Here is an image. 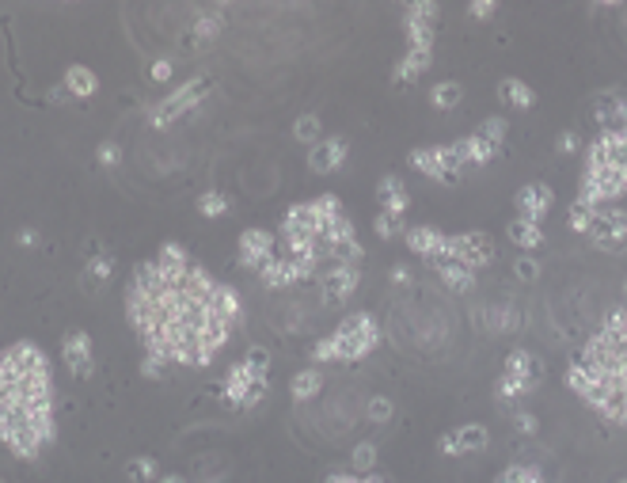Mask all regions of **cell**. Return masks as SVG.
Wrapping results in <instances>:
<instances>
[{
    "label": "cell",
    "instance_id": "obj_26",
    "mask_svg": "<svg viewBox=\"0 0 627 483\" xmlns=\"http://www.w3.org/2000/svg\"><path fill=\"white\" fill-rule=\"evenodd\" d=\"M498 99H502L506 107H517V111H529L536 104V92L517 76H506V80H498Z\"/></svg>",
    "mask_w": 627,
    "mask_h": 483
},
{
    "label": "cell",
    "instance_id": "obj_19",
    "mask_svg": "<svg viewBox=\"0 0 627 483\" xmlns=\"http://www.w3.org/2000/svg\"><path fill=\"white\" fill-rule=\"evenodd\" d=\"M274 251H278V240L266 233V228H248V233L240 236V263L251 266V271H263V266L274 259Z\"/></svg>",
    "mask_w": 627,
    "mask_h": 483
},
{
    "label": "cell",
    "instance_id": "obj_8",
    "mask_svg": "<svg viewBox=\"0 0 627 483\" xmlns=\"http://www.w3.org/2000/svg\"><path fill=\"white\" fill-rule=\"evenodd\" d=\"M266 377H271V354L266 350H248V358H240L233 370H228L225 385H221V396L228 408L236 411H251L259 408L263 396H266Z\"/></svg>",
    "mask_w": 627,
    "mask_h": 483
},
{
    "label": "cell",
    "instance_id": "obj_12",
    "mask_svg": "<svg viewBox=\"0 0 627 483\" xmlns=\"http://www.w3.org/2000/svg\"><path fill=\"white\" fill-rule=\"evenodd\" d=\"M61 362H65V370L76 380H88L96 373V342L84 327H69V332L61 335Z\"/></svg>",
    "mask_w": 627,
    "mask_h": 483
},
{
    "label": "cell",
    "instance_id": "obj_31",
    "mask_svg": "<svg viewBox=\"0 0 627 483\" xmlns=\"http://www.w3.org/2000/svg\"><path fill=\"white\" fill-rule=\"evenodd\" d=\"M293 134H297L301 145H316L319 137H324V122H319V114H301L297 122H293Z\"/></svg>",
    "mask_w": 627,
    "mask_h": 483
},
{
    "label": "cell",
    "instance_id": "obj_50",
    "mask_svg": "<svg viewBox=\"0 0 627 483\" xmlns=\"http://www.w3.org/2000/svg\"><path fill=\"white\" fill-rule=\"evenodd\" d=\"M160 483H190V479H183V476H164Z\"/></svg>",
    "mask_w": 627,
    "mask_h": 483
},
{
    "label": "cell",
    "instance_id": "obj_6",
    "mask_svg": "<svg viewBox=\"0 0 627 483\" xmlns=\"http://www.w3.org/2000/svg\"><path fill=\"white\" fill-rule=\"evenodd\" d=\"M380 320L373 312H350L335 332L324 335L312 347V365H324V362H357V358H369L377 347H380Z\"/></svg>",
    "mask_w": 627,
    "mask_h": 483
},
{
    "label": "cell",
    "instance_id": "obj_51",
    "mask_svg": "<svg viewBox=\"0 0 627 483\" xmlns=\"http://www.w3.org/2000/svg\"><path fill=\"white\" fill-rule=\"evenodd\" d=\"M0 483H8V479H0Z\"/></svg>",
    "mask_w": 627,
    "mask_h": 483
},
{
    "label": "cell",
    "instance_id": "obj_14",
    "mask_svg": "<svg viewBox=\"0 0 627 483\" xmlns=\"http://www.w3.org/2000/svg\"><path fill=\"white\" fill-rule=\"evenodd\" d=\"M319 297H324L327 309H339L342 301H347L357 282H362V271L357 266H327V271H319Z\"/></svg>",
    "mask_w": 627,
    "mask_h": 483
},
{
    "label": "cell",
    "instance_id": "obj_33",
    "mask_svg": "<svg viewBox=\"0 0 627 483\" xmlns=\"http://www.w3.org/2000/svg\"><path fill=\"white\" fill-rule=\"evenodd\" d=\"M483 142L487 145H494V149H502L506 145V134H509V122L502 119V114H494V119H487V122H479V130H476Z\"/></svg>",
    "mask_w": 627,
    "mask_h": 483
},
{
    "label": "cell",
    "instance_id": "obj_9",
    "mask_svg": "<svg viewBox=\"0 0 627 483\" xmlns=\"http://www.w3.org/2000/svg\"><path fill=\"white\" fill-rule=\"evenodd\" d=\"M210 96V80H202V76H195V80H187V84H179L172 96H164L157 107H152V114H149V122L157 126V130H164V126H172V122H179L183 114H190L195 111L202 99Z\"/></svg>",
    "mask_w": 627,
    "mask_h": 483
},
{
    "label": "cell",
    "instance_id": "obj_28",
    "mask_svg": "<svg viewBox=\"0 0 627 483\" xmlns=\"http://www.w3.org/2000/svg\"><path fill=\"white\" fill-rule=\"evenodd\" d=\"M506 236H509V244H517L521 251H536V248L544 244V225L514 218V221H509V228H506Z\"/></svg>",
    "mask_w": 627,
    "mask_h": 483
},
{
    "label": "cell",
    "instance_id": "obj_24",
    "mask_svg": "<svg viewBox=\"0 0 627 483\" xmlns=\"http://www.w3.org/2000/svg\"><path fill=\"white\" fill-rule=\"evenodd\" d=\"M61 88H65L69 99H92L99 92V76L88 65H69L65 76H61Z\"/></svg>",
    "mask_w": 627,
    "mask_h": 483
},
{
    "label": "cell",
    "instance_id": "obj_30",
    "mask_svg": "<svg viewBox=\"0 0 627 483\" xmlns=\"http://www.w3.org/2000/svg\"><path fill=\"white\" fill-rule=\"evenodd\" d=\"M460 99H464V84L460 80H441L430 88V107L433 111H453L460 107Z\"/></svg>",
    "mask_w": 627,
    "mask_h": 483
},
{
    "label": "cell",
    "instance_id": "obj_17",
    "mask_svg": "<svg viewBox=\"0 0 627 483\" xmlns=\"http://www.w3.org/2000/svg\"><path fill=\"white\" fill-rule=\"evenodd\" d=\"M403 240L418 259H426L433 266L445 259V240H449V233H441V228H433V225H407Z\"/></svg>",
    "mask_w": 627,
    "mask_h": 483
},
{
    "label": "cell",
    "instance_id": "obj_37",
    "mask_svg": "<svg viewBox=\"0 0 627 483\" xmlns=\"http://www.w3.org/2000/svg\"><path fill=\"white\" fill-rule=\"evenodd\" d=\"M126 476L134 483H152L157 479V461H152V456H134V461L126 464Z\"/></svg>",
    "mask_w": 627,
    "mask_h": 483
},
{
    "label": "cell",
    "instance_id": "obj_44",
    "mask_svg": "<svg viewBox=\"0 0 627 483\" xmlns=\"http://www.w3.org/2000/svg\"><path fill=\"white\" fill-rule=\"evenodd\" d=\"M468 12H471V16H476V19H491L494 12H498V4H494V0H471Z\"/></svg>",
    "mask_w": 627,
    "mask_h": 483
},
{
    "label": "cell",
    "instance_id": "obj_21",
    "mask_svg": "<svg viewBox=\"0 0 627 483\" xmlns=\"http://www.w3.org/2000/svg\"><path fill=\"white\" fill-rule=\"evenodd\" d=\"M259 278L271 289H286V286H297V282H304V278H312V274L304 271V266H297L293 259H286V256H278V251H274V259L263 266Z\"/></svg>",
    "mask_w": 627,
    "mask_h": 483
},
{
    "label": "cell",
    "instance_id": "obj_41",
    "mask_svg": "<svg viewBox=\"0 0 627 483\" xmlns=\"http://www.w3.org/2000/svg\"><path fill=\"white\" fill-rule=\"evenodd\" d=\"M514 274L521 278V282H532V278L540 274V263H536L532 256H521V259L514 263Z\"/></svg>",
    "mask_w": 627,
    "mask_h": 483
},
{
    "label": "cell",
    "instance_id": "obj_42",
    "mask_svg": "<svg viewBox=\"0 0 627 483\" xmlns=\"http://www.w3.org/2000/svg\"><path fill=\"white\" fill-rule=\"evenodd\" d=\"M96 160H99V164H103V168H114V164H119V160H122V149H119V145H114V142H103V145H99V149H96Z\"/></svg>",
    "mask_w": 627,
    "mask_h": 483
},
{
    "label": "cell",
    "instance_id": "obj_29",
    "mask_svg": "<svg viewBox=\"0 0 627 483\" xmlns=\"http://www.w3.org/2000/svg\"><path fill=\"white\" fill-rule=\"evenodd\" d=\"M593 111H597L593 119L600 122V130H620V126H623V92H608V96H600Z\"/></svg>",
    "mask_w": 627,
    "mask_h": 483
},
{
    "label": "cell",
    "instance_id": "obj_43",
    "mask_svg": "<svg viewBox=\"0 0 627 483\" xmlns=\"http://www.w3.org/2000/svg\"><path fill=\"white\" fill-rule=\"evenodd\" d=\"M555 149L562 152V157H567V152H570V157H574V152H578V149H582V137H578V134H574V130H562V134L555 137Z\"/></svg>",
    "mask_w": 627,
    "mask_h": 483
},
{
    "label": "cell",
    "instance_id": "obj_36",
    "mask_svg": "<svg viewBox=\"0 0 627 483\" xmlns=\"http://www.w3.org/2000/svg\"><path fill=\"white\" fill-rule=\"evenodd\" d=\"M198 213H202V218H225V213H228V198L221 195V190H206V195L198 198Z\"/></svg>",
    "mask_w": 627,
    "mask_h": 483
},
{
    "label": "cell",
    "instance_id": "obj_47",
    "mask_svg": "<svg viewBox=\"0 0 627 483\" xmlns=\"http://www.w3.org/2000/svg\"><path fill=\"white\" fill-rule=\"evenodd\" d=\"M517 430H521V434H532V430H536V418H532L529 411H521V415H517Z\"/></svg>",
    "mask_w": 627,
    "mask_h": 483
},
{
    "label": "cell",
    "instance_id": "obj_38",
    "mask_svg": "<svg viewBox=\"0 0 627 483\" xmlns=\"http://www.w3.org/2000/svg\"><path fill=\"white\" fill-rule=\"evenodd\" d=\"M392 400L388 396H373V400H369V423H388V418H392Z\"/></svg>",
    "mask_w": 627,
    "mask_h": 483
},
{
    "label": "cell",
    "instance_id": "obj_10",
    "mask_svg": "<svg viewBox=\"0 0 627 483\" xmlns=\"http://www.w3.org/2000/svg\"><path fill=\"white\" fill-rule=\"evenodd\" d=\"M407 164H411L415 172L426 175V180H433V183H460V175H464V164H460L453 145L415 149L411 157H407Z\"/></svg>",
    "mask_w": 627,
    "mask_h": 483
},
{
    "label": "cell",
    "instance_id": "obj_45",
    "mask_svg": "<svg viewBox=\"0 0 627 483\" xmlns=\"http://www.w3.org/2000/svg\"><path fill=\"white\" fill-rule=\"evenodd\" d=\"M141 373H145L149 380H160L164 377V362L160 358H145V362H141Z\"/></svg>",
    "mask_w": 627,
    "mask_h": 483
},
{
    "label": "cell",
    "instance_id": "obj_32",
    "mask_svg": "<svg viewBox=\"0 0 627 483\" xmlns=\"http://www.w3.org/2000/svg\"><path fill=\"white\" fill-rule=\"evenodd\" d=\"M494 483H547V479L540 476V468H532V464H509L498 472Z\"/></svg>",
    "mask_w": 627,
    "mask_h": 483
},
{
    "label": "cell",
    "instance_id": "obj_39",
    "mask_svg": "<svg viewBox=\"0 0 627 483\" xmlns=\"http://www.w3.org/2000/svg\"><path fill=\"white\" fill-rule=\"evenodd\" d=\"M111 271H114V259H111V256H96L92 263L84 266V274H88V278H96V282H103V278H111Z\"/></svg>",
    "mask_w": 627,
    "mask_h": 483
},
{
    "label": "cell",
    "instance_id": "obj_27",
    "mask_svg": "<svg viewBox=\"0 0 627 483\" xmlns=\"http://www.w3.org/2000/svg\"><path fill=\"white\" fill-rule=\"evenodd\" d=\"M433 271H438V278L453 294H471V289H476V271H468V266H460V263H433Z\"/></svg>",
    "mask_w": 627,
    "mask_h": 483
},
{
    "label": "cell",
    "instance_id": "obj_25",
    "mask_svg": "<svg viewBox=\"0 0 627 483\" xmlns=\"http://www.w3.org/2000/svg\"><path fill=\"white\" fill-rule=\"evenodd\" d=\"M319 392H324V370H319V365H309V370L293 373V380H289L293 403H309V400L319 396Z\"/></svg>",
    "mask_w": 627,
    "mask_h": 483
},
{
    "label": "cell",
    "instance_id": "obj_46",
    "mask_svg": "<svg viewBox=\"0 0 627 483\" xmlns=\"http://www.w3.org/2000/svg\"><path fill=\"white\" fill-rule=\"evenodd\" d=\"M324 483H384V479L380 476H342L339 472V476H327Z\"/></svg>",
    "mask_w": 627,
    "mask_h": 483
},
{
    "label": "cell",
    "instance_id": "obj_3",
    "mask_svg": "<svg viewBox=\"0 0 627 483\" xmlns=\"http://www.w3.org/2000/svg\"><path fill=\"white\" fill-rule=\"evenodd\" d=\"M274 240L278 256L304 266L312 278L327 266H357L365 259V248L357 244L354 225L342 213V202L335 195H319L312 202L289 206Z\"/></svg>",
    "mask_w": 627,
    "mask_h": 483
},
{
    "label": "cell",
    "instance_id": "obj_35",
    "mask_svg": "<svg viewBox=\"0 0 627 483\" xmlns=\"http://www.w3.org/2000/svg\"><path fill=\"white\" fill-rule=\"evenodd\" d=\"M373 233L380 240H395V236H403L407 233V218H392V213H377L373 218Z\"/></svg>",
    "mask_w": 627,
    "mask_h": 483
},
{
    "label": "cell",
    "instance_id": "obj_22",
    "mask_svg": "<svg viewBox=\"0 0 627 483\" xmlns=\"http://www.w3.org/2000/svg\"><path fill=\"white\" fill-rule=\"evenodd\" d=\"M502 373H506V377H514V380H521V385L532 392V385L544 377V362L536 358L532 350H509V358H506V365H502Z\"/></svg>",
    "mask_w": 627,
    "mask_h": 483
},
{
    "label": "cell",
    "instance_id": "obj_34",
    "mask_svg": "<svg viewBox=\"0 0 627 483\" xmlns=\"http://www.w3.org/2000/svg\"><path fill=\"white\" fill-rule=\"evenodd\" d=\"M377 446L373 441H362V446H357L354 453H350V464L357 468V476H373V468H377Z\"/></svg>",
    "mask_w": 627,
    "mask_h": 483
},
{
    "label": "cell",
    "instance_id": "obj_1",
    "mask_svg": "<svg viewBox=\"0 0 627 483\" xmlns=\"http://www.w3.org/2000/svg\"><path fill=\"white\" fill-rule=\"evenodd\" d=\"M126 320L149 358L164 365H210L244 324L233 286L217 282L183 244H164L137 263L126 286Z\"/></svg>",
    "mask_w": 627,
    "mask_h": 483
},
{
    "label": "cell",
    "instance_id": "obj_7",
    "mask_svg": "<svg viewBox=\"0 0 627 483\" xmlns=\"http://www.w3.org/2000/svg\"><path fill=\"white\" fill-rule=\"evenodd\" d=\"M403 12H407V23H403L407 50L392 73L395 84L415 80V76H422L433 65V38H438V12L441 8L433 4V0H418V4H407Z\"/></svg>",
    "mask_w": 627,
    "mask_h": 483
},
{
    "label": "cell",
    "instance_id": "obj_11",
    "mask_svg": "<svg viewBox=\"0 0 627 483\" xmlns=\"http://www.w3.org/2000/svg\"><path fill=\"white\" fill-rule=\"evenodd\" d=\"M441 263H460L468 271H483L494 263V240L487 233H456L445 240V259Z\"/></svg>",
    "mask_w": 627,
    "mask_h": 483
},
{
    "label": "cell",
    "instance_id": "obj_18",
    "mask_svg": "<svg viewBox=\"0 0 627 483\" xmlns=\"http://www.w3.org/2000/svg\"><path fill=\"white\" fill-rule=\"evenodd\" d=\"M347 157H350L347 137H319V142L309 149V168L316 175H331V172H339L342 164H347Z\"/></svg>",
    "mask_w": 627,
    "mask_h": 483
},
{
    "label": "cell",
    "instance_id": "obj_4",
    "mask_svg": "<svg viewBox=\"0 0 627 483\" xmlns=\"http://www.w3.org/2000/svg\"><path fill=\"white\" fill-rule=\"evenodd\" d=\"M623 324L627 312L623 304L608 312V320L597 327L593 339L585 342V350L567 365V388L578 396L582 403L605 418L608 426H623Z\"/></svg>",
    "mask_w": 627,
    "mask_h": 483
},
{
    "label": "cell",
    "instance_id": "obj_13",
    "mask_svg": "<svg viewBox=\"0 0 627 483\" xmlns=\"http://www.w3.org/2000/svg\"><path fill=\"white\" fill-rule=\"evenodd\" d=\"M582 236H590V244H597L600 251L620 256V251H623V236H627V213L623 210L597 213V218L585 221V233Z\"/></svg>",
    "mask_w": 627,
    "mask_h": 483
},
{
    "label": "cell",
    "instance_id": "obj_48",
    "mask_svg": "<svg viewBox=\"0 0 627 483\" xmlns=\"http://www.w3.org/2000/svg\"><path fill=\"white\" fill-rule=\"evenodd\" d=\"M34 236H38L34 228H23V233H19V244H23V248H31V244H34Z\"/></svg>",
    "mask_w": 627,
    "mask_h": 483
},
{
    "label": "cell",
    "instance_id": "obj_5",
    "mask_svg": "<svg viewBox=\"0 0 627 483\" xmlns=\"http://www.w3.org/2000/svg\"><path fill=\"white\" fill-rule=\"evenodd\" d=\"M623 145H627V134L620 126V130H600L590 142V149H585L582 187L567 218L574 233H585V221L597 218V213L623 210Z\"/></svg>",
    "mask_w": 627,
    "mask_h": 483
},
{
    "label": "cell",
    "instance_id": "obj_40",
    "mask_svg": "<svg viewBox=\"0 0 627 483\" xmlns=\"http://www.w3.org/2000/svg\"><path fill=\"white\" fill-rule=\"evenodd\" d=\"M149 76H152V80H157V84H168L172 76H175V65H172L168 58H157V61H152V65H149Z\"/></svg>",
    "mask_w": 627,
    "mask_h": 483
},
{
    "label": "cell",
    "instance_id": "obj_16",
    "mask_svg": "<svg viewBox=\"0 0 627 483\" xmlns=\"http://www.w3.org/2000/svg\"><path fill=\"white\" fill-rule=\"evenodd\" d=\"M438 446H441L445 456L479 453V449H487V446H491V430L483 426V423H464V426H456L453 434H441V438H438Z\"/></svg>",
    "mask_w": 627,
    "mask_h": 483
},
{
    "label": "cell",
    "instance_id": "obj_20",
    "mask_svg": "<svg viewBox=\"0 0 627 483\" xmlns=\"http://www.w3.org/2000/svg\"><path fill=\"white\" fill-rule=\"evenodd\" d=\"M377 206L380 213H392V218H407V206H411V190L400 175H380L377 183Z\"/></svg>",
    "mask_w": 627,
    "mask_h": 483
},
{
    "label": "cell",
    "instance_id": "obj_49",
    "mask_svg": "<svg viewBox=\"0 0 627 483\" xmlns=\"http://www.w3.org/2000/svg\"><path fill=\"white\" fill-rule=\"evenodd\" d=\"M392 278L403 286V282H411V271H407V266H395V274H392Z\"/></svg>",
    "mask_w": 627,
    "mask_h": 483
},
{
    "label": "cell",
    "instance_id": "obj_23",
    "mask_svg": "<svg viewBox=\"0 0 627 483\" xmlns=\"http://www.w3.org/2000/svg\"><path fill=\"white\" fill-rule=\"evenodd\" d=\"M453 149H456V157H460V164H464V172L468 168H483V164H491L498 152L502 149H494V145H487L479 134H468V137H460V142H453Z\"/></svg>",
    "mask_w": 627,
    "mask_h": 483
},
{
    "label": "cell",
    "instance_id": "obj_2",
    "mask_svg": "<svg viewBox=\"0 0 627 483\" xmlns=\"http://www.w3.org/2000/svg\"><path fill=\"white\" fill-rule=\"evenodd\" d=\"M54 377L46 350L19 339L0 350V446L19 461H38L57 441Z\"/></svg>",
    "mask_w": 627,
    "mask_h": 483
},
{
    "label": "cell",
    "instance_id": "obj_15",
    "mask_svg": "<svg viewBox=\"0 0 627 483\" xmlns=\"http://www.w3.org/2000/svg\"><path fill=\"white\" fill-rule=\"evenodd\" d=\"M514 206H517V218H521V221L544 225V218H547V213H552V206H555V190H552V183L532 180V183H524V187L517 190Z\"/></svg>",
    "mask_w": 627,
    "mask_h": 483
}]
</instances>
